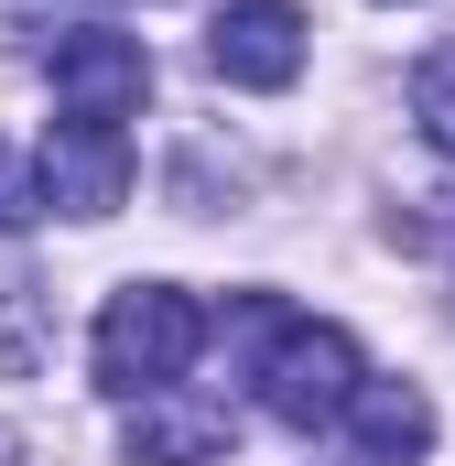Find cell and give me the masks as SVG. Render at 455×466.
I'll return each instance as SVG.
<instances>
[{
	"mask_svg": "<svg viewBox=\"0 0 455 466\" xmlns=\"http://www.w3.org/2000/svg\"><path fill=\"white\" fill-rule=\"evenodd\" d=\"M196 348H207V304H196L185 282H119L109 304H98V337H87L98 390H119V401L174 390V380L196 369Z\"/></svg>",
	"mask_w": 455,
	"mask_h": 466,
	"instance_id": "2",
	"label": "cell"
},
{
	"mask_svg": "<svg viewBox=\"0 0 455 466\" xmlns=\"http://www.w3.org/2000/svg\"><path fill=\"white\" fill-rule=\"evenodd\" d=\"M412 119H423L434 152H455V44H434V55L412 66Z\"/></svg>",
	"mask_w": 455,
	"mask_h": 466,
	"instance_id": "8",
	"label": "cell"
},
{
	"mask_svg": "<svg viewBox=\"0 0 455 466\" xmlns=\"http://www.w3.org/2000/svg\"><path fill=\"white\" fill-rule=\"evenodd\" d=\"M33 218H44V185H33V163L0 141V238H11V228H33Z\"/></svg>",
	"mask_w": 455,
	"mask_h": 466,
	"instance_id": "9",
	"label": "cell"
},
{
	"mask_svg": "<svg viewBox=\"0 0 455 466\" xmlns=\"http://www.w3.org/2000/svg\"><path fill=\"white\" fill-rule=\"evenodd\" d=\"M33 185H44V207H66V218H119V196H130V130H119V119H55Z\"/></svg>",
	"mask_w": 455,
	"mask_h": 466,
	"instance_id": "3",
	"label": "cell"
},
{
	"mask_svg": "<svg viewBox=\"0 0 455 466\" xmlns=\"http://www.w3.org/2000/svg\"><path fill=\"white\" fill-rule=\"evenodd\" d=\"M337 423L358 434L369 466H423L434 456V401H423L412 380H358V401H347Z\"/></svg>",
	"mask_w": 455,
	"mask_h": 466,
	"instance_id": "7",
	"label": "cell"
},
{
	"mask_svg": "<svg viewBox=\"0 0 455 466\" xmlns=\"http://www.w3.org/2000/svg\"><path fill=\"white\" fill-rule=\"evenodd\" d=\"M207 66H217L228 87H293L304 76V11L293 0H228L217 33H207Z\"/></svg>",
	"mask_w": 455,
	"mask_h": 466,
	"instance_id": "5",
	"label": "cell"
},
{
	"mask_svg": "<svg viewBox=\"0 0 455 466\" xmlns=\"http://www.w3.org/2000/svg\"><path fill=\"white\" fill-rule=\"evenodd\" d=\"M238 337H260L249 390H260V412H271V423H293V434L337 423L347 401H358V380H369L347 326H304V315H282L271 293H249V304H238Z\"/></svg>",
	"mask_w": 455,
	"mask_h": 466,
	"instance_id": "1",
	"label": "cell"
},
{
	"mask_svg": "<svg viewBox=\"0 0 455 466\" xmlns=\"http://www.w3.org/2000/svg\"><path fill=\"white\" fill-rule=\"evenodd\" d=\"M228 434H238V423H228L217 401L141 390V412H130V434H119V445H130V466H217V456H228Z\"/></svg>",
	"mask_w": 455,
	"mask_h": 466,
	"instance_id": "6",
	"label": "cell"
},
{
	"mask_svg": "<svg viewBox=\"0 0 455 466\" xmlns=\"http://www.w3.org/2000/svg\"><path fill=\"white\" fill-rule=\"evenodd\" d=\"M0 466H33V445H22V434H11V423H0Z\"/></svg>",
	"mask_w": 455,
	"mask_h": 466,
	"instance_id": "10",
	"label": "cell"
},
{
	"mask_svg": "<svg viewBox=\"0 0 455 466\" xmlns=\"http://www.w3.org/2000/svg\"><path fill=\"white\" fill-rule=\"evenodd\" d=\"M55 98H66V119H130L141 98H152L141 33H109V22L66 33V44H55Z\"/></svg>",
	"mask_w": 455,
	"mask_h": 466,
	"instance_id": "4",
	"label": "cell"
}]
</instances>
